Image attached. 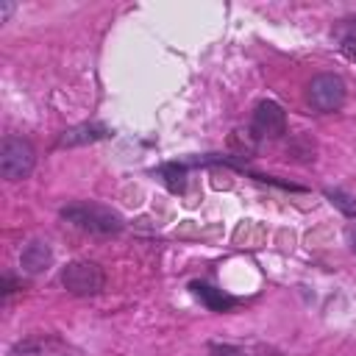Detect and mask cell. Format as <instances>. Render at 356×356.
<instances>
[{
    "instance_id": "1",
    "label": "cell",
    "mask_w": 356,
    "mask_h": 356,
    "mask_svg": "<svg viewBox=\"0 0 356 356\" xmlns=\"http://www.w3.org/2000/svg\"><path fill=\"white\" fill-rule=\"evenodd\" d=\"M61 220H67L70 225L86 231V234H97V236H111L122 231V217L108 209V206H97V203H72L61 209Z\"/></svg>"
},
{
    "instance_id": "2",
    "label": "cell",
    "mask_w": 356,
    "mask_h": 356,
    "mask_svg": "<svg viewBox=\"0 0 356 356\" xmlns=\"http://www.w3.org/2000/svg\"><path fill=\"white\" fill-rule=\"evenodd\" d=\"M36 167V150L22 136H6L0 145V172L6 181H22Z\"/></svg>"
},
{
    "instance_id": "3",
    "label": "cell",
    "mask_w": 356,
    "mask_h": 356,
    "mask_svg": "<svg viewBox=\"0 0 356 356\" xmlns=\"http://www.w3.org/2000/svg\"><path fill=\"white\" fill-rule=\"evenodd\" d=\"M6 356H81V350L58 334H31L17 339Z\"/></svg>"
},
{
    "instance_id": "4",
    "label": "cell",
    "mask_w": 356,
    "mask_h": 356,
    "mask_svg": "<svg viewBox=\"0 0 356 356\" xmlns=\"http://www.w3.org/2000/svg\"><path fill=\"white\" fill-rule=\"evenodd\" d=\"M61 284L72 295H97L106 286V275L95 261H70L61 270Z\"/></svg>"
},
{
    "instance_id": "5",
    "label": "cell",
    "mask_w": 356,
    "mask_h": 356,
    "mask_svg": "<svg viewBox=\"0 0 356 356\" xmlns=\"http://www.w3.org/2000/svg\"><path fill=\"white\" fill-rule=\"evenodd\" d=\"M345 81L334 72H323V75H314L312 83H309V103L317 108V111H337L342 108L345 103Z\"/></svg>"
},
{
    "instance_id": "6",
    "label": "cell",
    "mask_w": 356,
    "mask_h": 356,
    "mask_svg": "<svg viewBox=\"0 0 356 356\" xmlns=\"http://www.w3.org/2000/svg\"><path fill=\"white\" fill-rule=\"evenodd\" d=\"M256 136H281L286 131V111L275 103V100H261L253 111V122H250Z\"/></svg>"
},
{
    "instance_id": "7",
    "label": "cell",
    "mask_w": 356,
    "mask_h": 356,
    "mask_svg": "<svg viewBox=\"0 0 356 356\" xmlns=\"http://www.w3.org/2000/svg\"><path fill=\"white\" fill-rule=\"evenodd\" d=\"M50 264H53V250H50V245L42 242V239H31V242L19 250V267H22V273H28V275H39V273H44Z\"/></svg>"
},
{
    "instance_id": "8",
    "label": "cell",
    "mask_w": 356,
    "mask_h": 356,
    "mask_svg": "<svg viewBox=\"0 0 356 356\" xmlns=\"http://www.w3.org/2000/svg\"><path fill=\"white\" fill-rule=\"evenodd\" d=\"M108 136V128L100 125V122H83V125H75V128H67L61 136H58V147H78V145H89V142H97Z\"/></svg>"
},
{
    "instance_id": "9",
    "label": "cell",
    "mask_w": 356,
    "mask_h": 356,
    "mask_svg": "<svg viewBox=\"0 0 356 356\" xmlns=\"http://www.w3.org/2000/svg\"><path fill=\"white\" fill-rule=\"evenodd\" d=\"M192 292L211 309V312H228L234 303H236V298H231V295H225L222 289H217V286H209V284H200V281H195L192 284Z\"/></svg>"
},
{
    "instance_id": "10",
    "label": "cell",
    "mask_w": 356,
    "mask_h": 356,
    "mask_svg": "<svg viewBox=\"0 0 356 356\" xmlns=\"http://www.w3.org/2000/svg\"><path fill=\"white\" fill-rule=\"evenodd\" d=\"M159 175L164 178V184L172 189V192H181L184 184H186V167L184 164H164L159 170Z\"/></svg>"
},
{
    "instance_id": "11",
    "label": "cell",
    "mask_w": 356,
    "mask_h": 356,
    "mask_svg": "<svg viewBox=\"0 0 356 356\" xmlns=\"http://www.w3.org/2000/svg\"><path fill=\"white\" fill-rule=\"evenodd\" d=\"M337 39H339V50H342L350 61H356V22L342 25V28L337 31Z\"/></svg>"
},
{
    "instance_id": "12",
    "label": "cell",
    "mask_w": 356,
    "mask_h": 356,
    "mask_svg": "<svg viewBox=\"0 0 356 356\" xmlns=\"http://www.w3.org/2000/svg\"><path fill=\"white\" fill-rule=\"evenodd\" d=\"M325 197H328L345 217H356V200H353L348 192H342V189H325Z\"/></svg>"
},
{
    "instance_id": "13",
    "label": "cell",
    "mask_w": 356,
    "mask_h": 356,
    "mask_svg": "<svg viewBox=\"0 0 356 356\" xmlns=\"http://www.w3.org/2000/svg\"><path fill=\"white\" fill-rule=\"evenodd\" d=\"M211 356H245V353L231 345H211Z\"/></svg>"
},
{
    "instance_id": "14",
    "label": "cell",
    "mask_w": 356,
    "mask_h": 356,
    "mask_svg": "<svg viewBox=\"0 0 356 356\" xmlns=\"http://www.w3.org/2000/svg\"><path fill=\"white\" fill-rule=\"evenodd\" d=\"M14 8H17L14 3H0V22H6V19L14 14Z\"/></svg>"
},
{
    "instance_id": "15",
    "label": "cell",
    "mask_w": 356,
    "mask_h": 356,
    "mask_svg": "<svg viewBox=\"0 0 356 356\" xmlns=\"http://www.w3.org/2000/svg\"><path fill=\"white\" fill-rule=\"evenodd\" d=\"M350 248H353V250H356V228H353V231H350Z\"/></svg>"
}]
</instances>
